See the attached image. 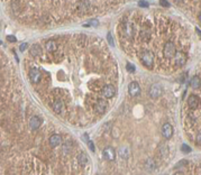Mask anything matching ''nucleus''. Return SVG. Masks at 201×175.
Listing matches in <instances>:
<instances>
[{"mask_svg": "<svg viewBox=\"0 0 201 175\" xmlns=\"http://www.w3.org/2000/svg\"><path fill=\"white\" fill-rule=\"evenodd\" d=\"M128 92L131 94V97H136L138 94L141 93V87L138 85L137 82H131L129 85H128Z\"/></svg>", "mask_w": 201, "mask_h": 175, "instance_id": "9", "label": "nucleus"}, {"mask_svg": "<svg viewBox=\"0 0 201 175\" xmlns=\"http://www.w3.org/2000/svg\"><path fill=\"white\" fill-rule=\"evenodd\" d=\"M102 97L104 98H107V99H111V98L114 97L115 93H116V89H115L114 85H111V84H106L104 88H102Z\"/></svg>", "mask_w": 201, "mask_h": 175, "instance_id": "6", "label": "nucleus"}, {"mask_svg": "<svg viewBox=\"0 0 201 175\" xmlns=\"http://www.w3.org/2000/svg\"><path fill=\"white\" fill-rule=\"evenodd\" d=\"M78 163L80 165H82V166H84V165H87L88 163V157L87 155L83 154V153H81L80 155H78Z\"/></svg>", "mask_w": 201, "mask_h": 175, "instance_id": "18", "label": "nucleus"}, {"mask_svg": "<svg viewBox=\"0 0 201 175\" xmlns=\"http://www.w3.org/2000/svg\"><path fill=\"white\" fill-rule=\"evenodd\" d=\"M160 154L163 156V157H165V156H168V154H169V148H168V146L166 145H164V144H162L161 145V147H160Z\"/></svg>", "mask_w": 201, "mask_h": 175, "instance_id": "19", "label": "nucleus"}, {"mask_svg": "<svg viewBox=\"0 0 201 175\" xmlns=\"http://www.w3.org/2000/svg\"><path fill=\"white\" fill-rule=\"evenodd\" d=\"M174 1H176V2H182L183 0H174Z\"/></svg>", "mask_w": 201, "mask_h": 175, "instance_id": "31", "label": "nucleus"}, {"mask_svg": "<svg viewBox=\"0 0 201 175\" xmlns=\"http://www.w3.org/2000/svg\"><path fill=\"white\" fill-rule=\"evenodd\" d=\"M185 62H187V56H185V54L183 53V52H180V50H179L174 56V64L176 66H183L185 64Z\"/></svg>", "mask_w": 201, "mask_h": 175, "instance_id": "8", "label": "nucleus"}, {"mask_svg": "<svg viewBox=\"0 0 201 175\" xmlns=\"http://www.w3.org/2000/svg\"><path fill=\"white\" fill-rule=\"evenodd\" d=\"M138 5H139V7H144V8H147L148 7V3L146 1H139Z\"/></svg>", "mask_w": 201, "mask_h": 175, "instance_id": "24", "label": "nucleus"}, {"mask_svg": "<svg viewBox=\"0 0 201 175\" xmlns=\"http://www.w3.org/2000/svg\"><path fill=\"white\" fill-rule=\"evenodd\" d=\"M102 154H104V157L107 159V161H114L115 157H116V153H115V149L111 147L104 148L102 151Z\"/></svg>", "mask_w": 201, "mask_h": 175, "instance_id": "11", "label": "nucleus"}, {"mask_svg": "<svg viewBox=\"0 0 201 175\" xmlns=\"http://www.w3.org/2000/svg\"><path fill=\"white\" fill-rule=\"evenodd\" d=\"M30 56L33 57H40L42 54H43V52H42V47L38 45V44H34L33 46L30 47Z\"/></svg>", "mask_w": 201, "mask_h": 175, "instance_id": "13", "label": "nucleus"}, {"mask_svg": "<svg viewBox=\"0 0 201 175\" xmlns=\"http://www.w3.org/2000/svg\"><path fill=\"white\" fill-rule=\"evenodd\" d=\"M182 151H183V153H190V151H191V148L189 147V146L183 145V146H182Z\"/></svg>", "mask_w": 201, "mask_h": 175, "instance_id": "23", "label": "nucleus"}, {"mask_svg": "<svg viewBox=\"0 0 201 175\" xmlns=\"http://www.w3.org/2000/svg\"><path fill=\"white\" fill-rule=\"evenodd\" d=\"M162 93V88L160 84H153L150 89V95H151L153 99H156L161 95Z\"/></svg>", "mask_w": 201, "mask_h": 175, "instance_id": "10", "label": "nucleus"}, {"mask_svg": "<svg viewBox=\"0 0 201 175\" xmlns=\"http://www.w3.org/2000/svg\"><path fill=\"white\" fill-rule=\"evenodd\" d=\"M45 48H46L48 52H51V53H54V52H56V50H59V44H57L55 40L50 39L45 43Z\"/></svg>", "mask_w": 201, "mask_h": 175, "instance_id": "12", "label": "nucleus"}, {"mask_svg": "<svg viewBox=\"0 0 201 175\" xmlns=\"http://www.w3.org/2000/svg\"><path fill=\"white\" fill-rule=\"evenodd\" d=\"M7 39L9 40V42H16V37L15 36H13V35H8V36H7Z\"/></svg>", "mask_w": 201, "mask_h": 175, "instance_id": "25", "label": "nucleus"}, {"mask_svg": "<svg viewBox=\"0 0 201 175\" xmlns=\"http://www.w3.org/2000/svg\"><path fill=\"white\" fill-rule=\"evenodd\" d=\"M200 98L198 95H195V94H192L190 95L188 99V106L189 108H191L192 110H195V109H198L199 104H200Z\"/></svg>", "mask_w": 201, "mask_h": 175, "instance_id": "7", "label": "nucleus"}, {"mask_svg": "<svg viewBox=\"0 0 201 175\" xmlns=\"http://www.w3.org/2000/svg\"><path fill=\"white\" fill-rule=\"evenodd\" d=\"M88 146H89V148H90L91 151H94V145H93L92 141H89V143H88Z\"/></svg>", "mask_w": 201, "mask_h": 175, "instance_id": "28", "label": "nucleus"}, {"mask_svg": "<svg viewBox=\"0 0 201 175\" xmlns=\"http://www.w3.org/2000/svg\"><path fill=\"white\" fill-rule=\"evenodd\" d=\"M195 141L198 145H201V130H199L197 136H195Z\"/></svg>", "mask_w": 201, "mask_h": 175, "instance_id": "21", "label": "nucleus"}, {"mask_svg": "<svg viewBox=\"0 0 201 175\" xmlns=\"http://www.w3.org/2000/svg\"><path fill=\"white\" fill-rule=\"evenodd\" d=\"M154 54L153 52L150 50H144L143 52L141 53V60H142V63L143 65L148 69H152L153 65H154Z\"/></svg>", "mask_w": 201, "mask_h": 175, "instance_id": "2", "label": "nucleus"}, {"mask_svg": "<svg viewBox=\"0 0 201 175\" xmlns=\"http://www.w3.org/2000/svg\"><path fill=\"white\" fill-rule=\"evenodd\" d=\"M28 46V44L27 43H24V44H21V45H20L19 46V48H20V50H21V52H24V50H26V47Z\"/></svg>", "mask_w": 201, "mask_h": 175, "instance_id": "27", "label": "nucleus"}, {"mask_svg": "<svg viewBox=\"0 0 201 175\" xmlns=\"http://www.w3.org/2000/svg\"><path fill=\"white\" fill-rule=\"evenodd\" d=\"M127 70L129 71V72H134L135 69H134V66H133V65H131V64H127Z\"/></svg>", "mask_w": 201, "mask_h": 175, "instance_id": "29", "label": "nucleus"}, {"mask_svg": "<svg viewBox=\"0 0 201 175\" xmlns=\"http://www.w3.org/2000/svg\"><path fill=\"white\" fill-rule=\"evenodd\" d=\"M28 76H29V80H30L32 83L33 84H38L40 82V80H42L43 74H42V71H40L38 67H33V69L29 71Z\"/></svg>", "mask_w": 201, "mask_h": 175, "instance_id": "3", "label": "nucleus"}, {"mask_svg": "<svg viewBox=\"0 0 201 175\" xmlns=\"http://www.w3.org/2000/svg\"><path fill=\"white\" fill-rule=\"evenodd\" d=\"M160 2H161V5L163 7H169V6H170V3H169L166 0H160Z\"/></svg>", "mask_w": 201, "mask_h": 175, "instance_id": "26", "label": "nucleus"}, {"mask_svg": "<svg viewBox=\"0 0 201 175\" xmlns=\"http://www.w3.org/2000/svg\"><path fill=\"white\" fill-rule=\"evenodd\" d=\"M91 25H92V26H98V25H99V23H98V20H91Z\"/></svg>", "mask_w": 201, "mask_h": 175, "instance_id": "30", "label": "nucleus"}, {"mask_svg": "<svg viewBox=\"0 0 201 175\" xmlns=\"http://www.w3.org/2000/svg\"><path fill=\"white\" fill-rule=\"evenodd\" d=\"M146 167L148 168V169H154L155 168V162L152 159V158H150L147 161V163H146Z\"/></svg>", "mask_w": 201, "mask_h": 175, "instance_id": "20", "label": "nucleus"}, {"mask_svg": "<svg viewBox=\"0 0 201 175\" xmlns=\"http://www.w3.org/2000/svg\"><path fill=\"white\" fill-rule=\"evenodd\" d=\"M200 85H201V77L198 76V75H195L191 80V87L193 89H198V88H200Z\"/></svg>", "mask_w": 201, "mask_h": 175, "instance_id": "17", "label": "nucleus"}, {"mask_svg": "<svg viewBox=\"0 0 201 175\" xmlns=\"http://www.w3.org/2000/svg\"><path fill=\"white\" fill-rule=\"evenodd\" d=\"M162 132H163L165 138H171L172 135H173V128L170 124H165L162 128Z\"/></svg>", "mask_w": 201, "mask_h": 175, "instance_id": "16", "label": "nucleus"}, {"mask_svg": "<svg viewBox=\"0 0 201 175\" xmlns=\"http://www.w3.org/2000/svg\"><path fill=\"white\" fill-rule=\"evenodd\" d=\"M179 50H176V46L175 44L172 42V40H168L166 43L164 44V47H163V56L165 58H174L175 54L178 53Z\"/></svg>", "mask_w": 201, "mask_h": 175, "instance_id": "1", "label": "nucleus"}, {"mask_svg": "<svg viewBox=\"0 0 201 175\" xmlns=\"http://www.w3.org/2000/svg\"><path fill=\"white\" fill-rule=\"evenodd\" d=\"M61 143H62V138H61L60 135H52L50 137V145L51 147H57L60 146Z\"/></svg>", "mask_w": 201, "mask_h": 175, "instance_id": "14", "label": "nucleus"}, {"mask_svg": "<svg viewBox=\"0 0 201 175\" xmlns=\"http://www.w3.org/2000/svg\"><path fill=\"white\" fill-rule=\"evenodd\" d=\"M108 108V101H106L104 99V98H101V99H99V100L97 101V103H96V106H94V114H102L106 112V110H107Z\"/></svg>", "mask_w": 201, "mask_h": 175, "instance_id": "4", "label": "nucleus"}, {"mask_svg": "<svg viewBox=\"0 0 201 175\" xmlns=\"http://www.w3.org/2000/svg\"><path fill=\"white\" fill-rule=\"evenodd\" d=\"M52 109L55 114H61L64 111L65 107H64V102L61 99H55V100L52 101Z\"/></svg>", "mask_w": 201, "mask_h": 175, "instance_id": "5", "label": "nucleus"}, {"mask_svg": "<svg viewBox=\"0 0 201 175\" xmlns=\"http://www.w3.org/2000/svg\"><path fill=\"white\" fill-rule=\"evenodd\" d=\"M40 125H42V121L38 117H32L29 120V127L30 129H33V130H36L38 128L40 127Z\"/></svg>", "mask_w": 201, "mask_h": 175, "instance_id": "15", "label": "nucleus"}, {"mask_svg": "<svg viewBox=\"0 0 201 175\" xmlns=\"http://www.w3.org/2000/svg\"><path fill=\"white\" fill-rule=\"evenodd\" d=\"M107 38H108V43H109V45H110V46H114V40H112V37H111L110 33L107 35Z\"/></svg>", "mask_w": 201, "mask_h": 175, "instance_id": "22", "label": "nucleus"}, {"mask_svg": "<svg viewBox=\"0 0 201 175\" xmlns=\"http://www.w3.org/2000/svg\"><path fill=\"white\" fill-rule=\"evenodd\" d=\"M199 20H200V21H201V13H199Z\"/></svg>", "mask_w": 201, "mask_h": 175, "instance_id": "32", "label": "nucleus"}]
</instances>
